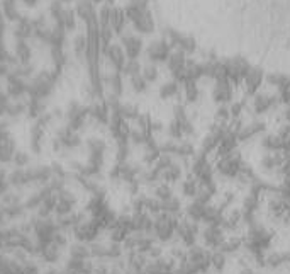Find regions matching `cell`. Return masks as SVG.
<instances>
[{
	"label": "cell",
	"mask_w": 290,
	"mask_h": 274,
	"mask_svg": "<svg viewBox=\"0 0 290 274\" xmlns=\"http://www.w3.org/2000/svg\"><path fill=\"white\" fill-rule=\"evenodd\" d=\"M154 225H153V237L160 242H170V240L176 235V227L180 223V218L170 213L161 211L160 215L153 216Z\"/></svg>",
	"instance_id": "cell-1"
},
{
	"label": "cell",
	"mask_w": 290,
	"mask_h": 274,
	"mask_svg": "<svg viewBox=\"0 0 290 274\" xmlns=\"http://www.w3.org/2000/svg\"><path fill=\"white\" fill-rule=\"evenodd\" d=\"M187 254H188V262L194 266L197 274L205 273L207 269H210V254L212 252L207 247L195 243L194 247H188Z\"/></svg>",
	"instance_id": "cell-2"
},
{
	"label": "cell",
	"mask_w": 290,
	"mask_h": 274,
	"mask_svg": "<svg viewBox=\"0 0 290 274\" xmlns=\"http://www.w3.org/2000/svg\"><path fill=\"white\" fill-rule=\"evenodd\" d=\"M199 223L192 220H180L178 227H176V237L182 242V245L185 247H194L197 243V237H199Z\"/></svg>",
	"instance_id": "cell-3"
},
{
	"label": "cell",
	"mask_w": 290,
	"mask_h": 274,
	"mask_svg": "<svg viewBox=\"0 0 290 274\" xmlns=\"http://www.w3.org/2000/svg\"><path fill=\"white\" fill-rule=\"evenodd\" d=\"M244 164L243 160H241L239 153H231V155L224 157V159H219V162H217V171H219L221 175H224V177H238L241 174V171H243Z\"/></svg>",
	"instance_id": "cell-4"
},
{
	"label": "cell",
	"mask_w": 290,
	"mask_h": 274,
	"mask_svg": "<svg viewBox=\"0 0 290 274\" xmlns=\"http://www.w3.org/2000/svg\"><path fill=\"white\" fill-rule=\"evenodd\" d=\"M202 239H204V243L207 249L217 250L222 245V242L226 240L224 228L217 227V225H207L204 228V232H202Z\"/></svg>",
	"instance_id": "cell-5"
},
{
	"label": "cell",
	"mask_w": 290,
	"mask_h": 274,
	"mask_svg": "<svg viewBox=\"0 0 290 274\" xmlns=\"http://www.w3.org/2000/svg\"><path fill=\"white\" fill-rule=\"evenodd\" d=\"M204 221L205 225H217V227H222V221H224V211L219 208V206H207L205 213H204Z\"/></svg>",
	"instance_id": "cell-6"
},
{
	"label": "cell",
	"mask_w": 290,
	"mask_h": 274,
	"mask_svg": "<svg viewBox=\"0 0 290 274\" xmlns=\"http://www.w3.org/2000/svg\"><path fill=\"white\" fill-rule=\"evenodd\" d=\"M207 206H209V205H207ZM207 206L194 200L190 205L187 206V218L192 220V221H197V223H199V221H202V220H204V213H205Z\"/></svg>",
	"instance_id": "cell-7"
},
{
	"label": "cell",
	"mask_w": 290,
	"mask_h": 274,
	"mask_svg": "<svg viewBox=\"0 0 290 274\" xmlns=\"http://www.w3.org/2000/svg\"><path fill=\"white\" fill-rule=\"evenodd\" d=\"M263 130H265V125H263V123H251V125L244 126V128H241L238 131V140L246 141V140H250V138L256 137L258 133H261Z\"/></svg>",
	"instance_id": "cell-8"
},
{
	"label": "cell",
	"mask_w": 290,
	"mask_h": 274,
	"mask_svg": "<svg viewBox=\"0 0 290 274\" xmlns=\"http://www.w3.org/2000/svg\"><path fill=\"white\" fill-rule=\"evenodd\" d=\"M180 177H182V167H180L178 164H175V162H173L168 169H165V171L161 172V181L167 182V184L180 181Z\"/></svg>",
	"instance_id": "cell-9"
},
{
	"label": "cell",
	"mask_w": 290,
	"mask_h": 274,
	"mask_svg": "<svg viewBox=\"0 0 290 274\" xmlns=\"http://www.w3.org/2000/svg\"><path fill=\"white\" fill-rule=\"evenodd\" d=\"M199 189H201V184H199V181L194 175H190V177L182 182V194L185 198H192V200H194V198L197 196Z\"/></svg>",
	"instance_id": "cell-10"
},
{
	"label": "cell",
	"mask_w": 290,
	"mask_h": 274,
	"mask_svg": "<svg viewBox=\"0 0 290 274\" xmlns=\"http://www.w3.org/2000/svg\"><path fill=\"white\" fill-rule=\"evenodd\" d=\"M161 211L178 216L180 213H182V201H180L176 196H173V198H170V200L161 203Z\"/></svg>",
	"instance_id": "cell-11"
},
{
	"label": "cell",
	"mask_w": 290,
	"mask_h": 274,
	"mask_svg": "<svg viewBox=\"0 0 290 274\" xmlns=\"http://www.w3.org/2000/svg\"><path fill=\"white\" fill-rule=\"evenodd\" d=\"M243 245V240L238 239V237H229V239H226L224 242H222V245L219 247L217 250H221L222 254H232V252H236V250L239 249V247Z\"/></svg>",
	"instance_id": "cell-12"
},
{
	"label": "cell",
	"mask_w": 290,
	"mask_h": 274,
	"mask_svg": "<svg viewBox=\"0 0 290 274\" xmlns=\"http://www.w3.org/2000/svg\"><path fill=\"white\" fill-rule=\"evenodd\" d=\"M175 194H173V189L170 184L167 182H161V184H156V187H154V198L156 200H160L161 203L170 200V198H173Z\"/></svg>",
	"instance_id": "cell-13"
},
{
	"label": "cell",
	"mask_w": 290,
	"mask_h": 274,
	"mask_svg": "<svg viewBox=\"0 0 290 274\" xmlns=\"http://www.w3.org/2000/svg\"><path fill=\"white\" fill-rule=\"evenodd\" d=\"M131 152V141H116V159H117V164H124L127 162V155Z\"/></svg>",
	"instance_id": "cell-14"
},
{
	"label": "cell",
	"mask_w": 290,
	"mask_h": 274,
	"mask_svg": "<svg viewBox=\"0 0 290 274\" xmlns=\"http://www.w3.org/2000/svg\"><path fill=\"white\" fill-rule=\"evenodd\" d=\"M167 55H168V46L165 43H153L151 48H149V56H151L153 60H156V62L165 60Z\"/></svg>",
	"instance_id": "cell-15"
},
{
	"label": "cell",
	"mask_w": 290,
	"mask_h": 274,
	"mask_svg": "<svg viewBox=\"0 0 290 274\" xmlns=\"http://www.w3.org/2000/svg\"><path fill=\"white\" fill-rule=\"evenodd\" d=\"M210 268L214 269V271H222V269L226 268V254H222L221 250H214L212 254H210Z\"/></svg>",
	"instance_id": "cell-16"
},
{
	"label": "cell",
	"mask_w": 290,
	"mask_h": 274,
	"mask_svg": "<svg viewBox=\"0 0 290 274\" xmlns=\"http://www.w3.org/2000/svg\"><path fill=\"white\" fill-rule=\"evenodd\" d=\"M229 97H231V91H229V87L224 82H221V84L214 89V99H216L217 103H226V101H229Z\"/></svg>",
	"instance_id": "cell-17"
},
{
	"label": "cell",
	"mask_w": 290,
	"mask_h": 274,
	"mask_svg": "<svg viewBox=\"0 0 290 274\" xmlns=\"http://www.w3.org/2000/svg\"><path fill=\"white\" fill-rule=\"evenodd\" d=\"M126 51L129 56H138L139 51H141V43H139V39L136 37H127L126 39Z\"/></svg>",
	"instance_id": "cell-18"
},
{
	"label": "cell",
	"mask_w": 290,
	"mask_h": 274,
	"mask_svg": "<svg viewBox=\"0 0 290 274\" xmlns=\"http://www.w3.org/2000/svg\"><path fill=\"white\" fill-rule=\"evenodd\" d=\"M168 135H170L172 140H180L183 137V130H182V123H178L176 119H173L168 126Z\"/></svg>",
	"instance_id": "cell-19"
},
{
	"label": "cell",
	"mask_w": 290,
	"mask_h": 274,
	"mask_svg": "<svg viewBox=\"0 0 290 274\" xmlns=\"http://www.w3.org/2000/svg\"><path fill=\"white\" fill-rule=\"evenodd\" d=\"M270 106H272V101H270L266 96H258V97H256V101H255V111L256 112L268 111Z\"/></svg>",
	"instance_id": "cell-20"
},
{
	"label": "cell",
	"mask_w": 290,
	"mask_h": 274,
	"mask_svg": "<svg viewBox=\"0 0 290 274\" xmlns=\"http://www.w3.org/2000/svg\"><path fill=\"white\" fill-rule=\"evenodd\" d=\"M176 94V84H165L163 87H161V91H160V96L163 97V99H168V97H172V96H175Z\"/></svg>",
	"instance_id": "cell-21"
},
{
	"label": "cell",
	"mask_w": 290,
	"mask_h": 274,
	"mask_svg": "<svg viewBox=\"0 0 290 274\" xmlns=\"http://www.w3.org/2000/svg\"><path fill=\"white\" fill-rule=\"evenodd\" d=\"M133 87L136 92H143L146 89V78L141 77V75H136V77H133Z\"/></svg>",
	"instance_id": "cell-22"
},
{
	"label": "cell",
	"mask_w": 290,
	"mask_h": 274,
	"mask_svg": "<svg viewBox=\"0 0 290 274\" xmlns=\"http://www.w3.org/2000/svg\"><path fill=\"white\" fill-rule=\"evenodd\" d=\"M14 162H16V165H19V167H24L26 164H28V155L26 153H22V152H16V155H14Z\"/></svg>",
	"instance_id": "cell-23"
},
{
	"label": "cell",
	"mask_w": 290,
	"mask_h": 274,
	"mask_svg": "<svg viewBox=\"0 0 290 274\" xmlns=\"http://www.w3.org/2000/svg\"><path fill=\"white\" fill-rule=\"evenodd\" d=\"M197 87H195L194 84H188V87H187V99L190 101V103H194L195 99H197Z\"/></svg>",
	"instance_id": "cell-24"
},
{
	"label": "cell",
	"mask_w": 290,
	"mask_h": 274,
	"mask_svg": "<svg viewBox=\"0 0 290 274\" xmlns=\"http://www.w3.org/2000/svg\"><path fill=\"white\" fill-rule=\"evenodd\" d=\"M156 75H158L156 68H153V67H148V68L145 70V75H143V77L146 78V82H151V80H154V78H156Z\"/></svg>",
	"instance_id": "cell-25"
}]
</instances>
